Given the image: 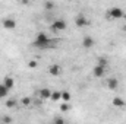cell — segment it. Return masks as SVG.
<instances>
[{
	"mask_svg": "<svg viewBox=\"0 0 126 124\" xmlns=\"http://www.w3.org/2000/svg\"><path fill=\"white\" fill-rule=\"evenodd\" d=\"M4 105H6L7 108H13V107L16 105V99H13V98H12V99H7Z\"/></svg>",
	"mask_w": 126,
	"mask_h": 124,
	"instance_id": "18",
	"label": "cell"
},
{
	"mask_svg": "<svg viewBox=\"0 0 126 124\" xmlns=\"http://www.w3.org/2000/svg\"><path fill=\"white\" fill-rule=\"evenodd\" d=\"M51 101H59V99H62V92L60 91H54V92H51V98H50Z\"/></svg>",
	"mask_w": 126,
	"mask_h": 124,
	"instance_id": "14",
	"label": "cell"
},
{
	"mask_svg": "<svg viewBox=\"0 0 126 124\" xmlns=\"http://www.w3.org/2000/svg\"><path fill=\"white\" fill-rule=\"evenodd\" d=\"M7 93H9V89L0 82V99H3V98H6L7 96Z\"/></svg>",
	"mask_w": 126,
	"mask_h": 124,
	"instance_id": "13",
	"label": "cell"
},
{
	"mask_svg": "<svg viewBox=\"0 0 126 124\" xmlns=\"http://www.w3.org/2000/svg\"><path fill=\"white\" fill-rule=\"evenodd\" d=\"M1 26L4 29H15L16 28V21L13 18H6L1 21Z\"/></svg>",
	"mask_w": 126,
	"mask_h": 124,
	"instance_id": "5",
	"label": "cell"
},
{
	"mask_svg": "<svg viewBox=\"0 0 126 124\" xmlns=\"http://www.w3.org/2000/svg\"><path fill=\"white\" fill-rule=\"evenodd\" d=\"M1 123L3 124H10L12 123V117H10V115H4V117L1 118Z\"/></svg>",
	"mask_w": 126,
	"mask_h": 124,
	"instance_id": "23",
	"label": "cell"
},
{
	"mask_svg": "<svg viewBox=\"0 0 126 124\" xmlns=\"http://www.w3.org/2000/svg\"><path fill=\"white\" fill-rule=\"evenodd\" d=\"M51 124H66V121H64L63 117H56V118H53Z\"/></svg>",
	"mask_w": 126,
	"mask_h": 124,
	"instance_id": "19",
	"label": "cell"
},
{
	"mask_svg": "<svg viewBox=\"0 0 126 124\" xmlns=\"http://www.w3.org/2000/svg\"><path fill=\"white\" fill-rule=\"evenodd\" d=\"M106 86H107L110 91H114V89H117V86H119V82H117V79H116V77H110V79H107V82H106Z\"/></svg>",
	"mask_w": 126,
	"mask_h": 124,
	"instance_id": "9",
	"label": "cell"
},
{
	"mask_svg": "<svg viewBox=\"0 0 126 124\" xmlns=\"http://www.w3.org/2000/svg\"><path fill=\"white\" fill-rule=\"evenodd\" d=\"M28 67H30V69H37V67H38V62H37V60H30V62H28Z\"/></svg>",
	"mask_w": 126,
	"mask_h": 124,
	"instance_id": "22",
	"label": "cell"
},
{
	"mask_svg": "<svg viewBox=\"0 0 126 124\" xmlns=\"http://www.w3.org/2000/svg\"><path fill=\"white\" fill-rule=\"evenodd\" d=\"M97 64H98V66H101V67H107V66H109V60H107L106 57H98Z\"/></svg>",
	"mask_w": 126,
	"mask_h": 124,
	"instance_id": "15",
	"label": "cell"
},
{
	"mask_svg": "<svg viewBox=\"0 0 126 124\" xmlns=\"http://www.w3.org/2000/svg\"><path fill=\"white\" fill-rule=\"evenodd\" d=\"M21 104L24 105V107H30L32 104V101H31V98H28V96H24L22 99H21Z\"/></svg>",
	"mask_w": 126,
	"mask_h": 124,
	"instance_id": "16",
	"label": "cell"
},
{
	"mask_svg": "<svg viewBox=\"0 0 126 124\" xmlns=\"http://www.w3.org/2000/svg\"><path fill=\"white\" fill-rule=\"evenodd\" d=\"M122 31H123V32H125V34H126V24H125V25H123V28H122Z\"/></svg>",
	"mask_w": 126,
	"mask_h": 124,
	"instance_id": "24",
	"label": "cell"
},
{
	"mask_svg": "<svg viewBox=\"0 0 126 124\" xmlns=\"http://www.w3.org/2000/svg\"><path fill=\"white\" fill-rule=\"evenodd\" d=\"M48 73H50L51 76H59V74L62 73V67H60L59 64H51V66L48 67Z\"/></svg>",
	"mask_w": 126,
	"mask_h": 124,
	"instance_id": "11",
	"label": "cell"
},
{
	"mask_svg": "<svg viewBox=\"0 0 126 124\" xmlns=\"http://www.w3.org/2000/svg\"><path fill=\"white\" fill-rule=\"evenodd\" d=\"M94 38L93 37H90V35H85L84 38H82V47L84 48H93L94 47Z\"/></svg>",
	"mask_w": 126,
	"mask_h": 124,
	"instance_id": "6",
	"label": "cell"
},
{
	"mask_svg": "<svg viewBox=\"0 0 126 124\" xmlns=\"http://www.w3.org/2000/svg\"><path fill=\"white\" fill-rule=\"evenodd\" d=\"M123 16H125V12L120 7H111L107 10V18L110 19H122Z\"/></svg>",
	"mask_w": 126,
	"mask_h": 124,
	"instance_id": "2",
	"label": "cell"
},
{
	"mask_svg": "<svg viewBox=\"0 0 126 124\" xmlns=\"http://www.w3.org/2000/svg\"><path fill=\"white\" fill-rule=\"evenodd\" d=\"M37 93H38L40 98H43V99H50V98H51V91H50L48 88H41Z\"/></svg>",
	"mask_w": 126,
	"mask_h": 124,
	"instance_id": "12",
	"label": "cell"
},
{
	"mask_svg": "<svg viewBox=\"0 0 126 124\" xmlns=\"http://www.w3.org/2000/svg\"><path fill=\"white\" fill-rule=\"evenodd\" d=\"M111 105H114L116 108H123V107H126V101L120 96H114L111 101Z\"/></svg>",
	"mask_w": 126,
	"mask_h": 124,
	"instance_id": "8",
	"label": "cell"
},
{
	"mask_svg": "<svg viewBox=\"0 0 126 124\" xmlns=\"http://www.w3.org/2000/svg\"><path fill=\"white\" fill-rule=\"evenodd\" d=\"M51 31L54 32H60V31H64L66 28H67V24H66V21L64 19H56L53 24H51Z\"/></svg>",
	"mask_w": 126,
	"mask_h": 124,
	"instance_id": "3",
	"label": "cell"
},
{
	"mask_svg": "<svg viewBox=\"0 0 126 124\" xmlns=\"http://www.w3.org/2000/svg\"><path fill=\"white\" fill-rule=\"evenodd\" d=\"M69 108H70V107H69V102H63L62 105H60V111H62V112H67Z\"/></svg>",
	"mask_w": 126,
	"mask_h": 124,
	"instance_id": "21",
	"label": "cell"
},
{
	"mask_svg": "<svg viewBox=\"0 0 126 124\" xmlns=\"http://www.w3.org/2000/svg\"><path fill=\"white\" fill-rule=\"evenodd\" d=\"M104 73H106V67H101V66L95 64L94 69H93V74H94L95 77H103Z\"/></svg>",
	"mask_w": 126,
	"mask_h": 124,
	"instance_id": "10",
	"label": "cell"
},
{
	"mask_svg": "<svg viewBox=\"0 0 126 124\" xmlns=\"http://www.w3.org/2000/svg\"><path fill=\"white\" fill-rule=\"evenodd\" d=\"M62 99H63V102H69V101H70V93L67 92V91H63L62 92Z\"/></svg>",
	"mask_w": 126,
	"mask_h": 124,
	"instance_id": "17",
	"label": "cell"
},
{
	"mask_svg": "<svg viewBox=\"0 0 126 124\" xmlns=\"http://www.w3.org/2000/svg\"><path fill=\"white\" fill-rule=\"evenodd\" d=\"M1 83L10 91V89H13V86H15V79H13L12 76H4V79L1 80Z\"/></svg>",
	"mask_w": 126,
	"mask_h": 124,
	"instance_id": "7",
	"label": "cell"
},
{
	"mask_svg": "<svg viewBox=\"0 0 126 124\" xmlns=\"http://www.w3.org/2000/svg\"><path fill=\"white\" fill-rule=\"evenodd\" d=\"M44 9L46 10H53L54 9V3L53 1H46L44 3Z\"/></svg>",
	"mask_w": 126,
	"mask_h": 124,
	"instance_id": "20",
	"label": "cell"
},
{
	"mask_svg": "<svg viewBox=\"0 0 126 124\" xmlns=\"http://www.w3.org/2000/svg\"><path fill=\"white\" fill-rule=\"evenodd\" d=\"M75 25L78 28H84V26H88L90 25V19L84 15V13H79L76 18H75Z\"/></svg>",
	"mask_w": 126,
	"mask_h": 124,
	"instance_id": "4",
	"label": "cell"
},
{
	"mask_svg": "<svg viewBox=\"0 0 126 124\" xmlns=\"http://www.w3.org/2000/svg\"><path fill=\"white\" fill-rule=\"evenodd\" d=\"M32 45L35 48H40V50H48V48H56L57 41L56 39H51L46 32H38L35 35V39H34Z\"/></svg>",
	"mask_w": 126,
	"mask_h": 124,
	"instance_id": "1",
	"label": "cell"
}]
</instances>
